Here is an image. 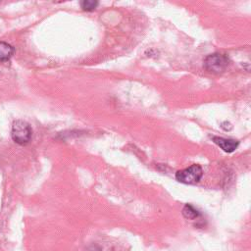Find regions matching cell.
<instances>
[{
  "instance_id": "5",
  "label": "cell",
  "mask_w": 251,
  "mask_h": 251,
  "mask_svg": "<svg viewBox=\"0 0 251 251\" xmlns=\"http://www.w3.org/2000/svg\"><path fill=\"white\" fill-rule=\"evenodd\" d=\"M14 52L15 49L11 44L5 41H0V62L9 61L14 55Z\"/></svg>"
},
{
  "instance_id": "4",
  "label": "cell",
  "mask_w": 251,
  "mask_h": 251,
  "mask_svg": "<svg viewBox=\"0 0 251 251\" xmlns=\"http://www.w3.org/2000/svg\"><path fill=\"white\" fill-rule=\"evenodd\" d=\"M213 142L227 153L233 152L238 147V144H239V143L235 140L224 139V138H219V137H214Z\"/></svg>"
},
{
  "instance_id": "6",
  "label": "cell",
  "mask_w": 251,
  "mask_h": 251,
  "mask_svg": "<svg viewBox=\"0 0 251 251\" xmlns=\"http://www.w3.org/2000/svg\"><path fill=\"white\" fill-rule=\"evenodd\" d=\"M182 216L187 220H196L200 216V213L193 205L185 204L182 208Z\"/></svg>"
},
{
  "instance_id": "8",
  "label": "cell",
  "mask_w": 251,
  "mask_h": 251,
  "mask_svg": "<svg viewBox=\"0 0 251 251\" xmlns=\"http://www.w3.org/2000/svg\"><path fill=\"white\" fill-rule=\"evenodd\" d=\"M83 251H102V249L97 244H90L87 246Z\"/></svg>"
},
{
  "instance_id": "7",
  "label": "cell",
  "mask_w": 251,
  "mask_h": 251,
  "mask_svg": "<svg viewBox=\"0 0 251 251\" xmlns=\"http://www.w3.org/2000/svg\"><path fill=\"white\" fill-rule=\"evenodd\" d=\"M81 7L84 11H93L97 6H98V2L97 1H93V0H84V1H81Z\"/></svg>"
},
{
  "instance_id": "1",
  "label": "cell",
  "mask_w": 251,
  "mask_h": 251,
  "mask_svg": "<svg viewBox=\"0 0 251 251\" xmlns=\"http://www.w3.org/2000/svg\"><path fill=\"white\" fill-rule=\"evenodd\" d=\"M33 137V129L29 123L17 120L12 125L11 138L19 145H27Z\"/></svg>"
},
{
  "instance_id": "3",
  "label": "cell",
  "mask_w": 251,
  "mask_h": 251,
  "mask_svg": "<svg viewBox=\"0 0 251 251\" xmlns=\"http://www.w3.org/2000/svg\"><path fill=\"white\" fill-rule=\"evenodd\" d=\"M203 176V170L199 165H192L191 167L176 173V179L185 184H196L200 181Z\"/></svg>"
},
{
  "instance_id": "2",
  "label": "cell",
  "mask_w": 251,
  "mask_h": 251,
  "mask_svg": "<svg viewBox=\"0 0 251 251\" xmlns=\"http://www.w3.org/2000/svg\"><path fill=\"white\" fill-rule=\"evenodd\" d=\"M204 68L211 73L220 74L223 73L230 63V59L227 55L221 53H213L208 55L203 61Z\"/></svg>"
}]
</instances>
